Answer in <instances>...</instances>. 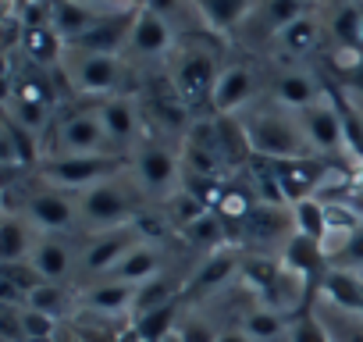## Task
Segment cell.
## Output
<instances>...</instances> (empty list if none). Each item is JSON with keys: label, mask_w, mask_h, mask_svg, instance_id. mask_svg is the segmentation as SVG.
<instances>
[{"label": "cell", "mask_w": 363, "mask_h": 342, "mask_svg": "<svg viewBox=\"0 0 363 342\" xmlns=\"http://www.w3.org/2000/svg\"><path fill=\"white\" fill-rule=\"evenodd\" d=\"M246 132H250V146L257 157H267V160H292V157H310V139L303 132L299 121L285 118V114H274V111H264L257 118L246 121Z\"/></svg>", "instance_id": "6da1fadb"}, {"label": "cell", "mask_w": 363, "mask_h": 342, "mask_svg": "<svg viewBox=\"0 0 363 342\" xmlns=\"http://www.w3.org/2000/svg\"><path fill=\"white\" fill-rule=\"evenodd\" d=\"M121 167H125L121 153H65L43 164V179L68 189H82V186L93 189L100 182H111Z\"/></svg>", "instance_id": "7a4b0ae2"}, {"label": "cell", "mask_w": 363, "mask_h": 342, "mask_svg": "<svg viewBox=\"0 0 363 342\" xmlns=\"http://www.w3.org/2000/svg\"><path fill=\"white\" fill-rule=\"evenodd\" d=\"M281 264H285V271L296 275L299 285H303L299 314H310V299H313V292H317V289L324 285V278H328V253H324V243L306 239V236L296 232V236H289V243H285Z\"/></svg>", "instance_id": "3957f363"}, {"label": "cell", "mask_w": 363, "mask_h": 342, "mask_svg": "<svg viewBox=\"0 0 363 342\" xmlns=\"http://www.w3.org/2000/svg\"><path fill=\"white\" fill-rule=\"evenodd\" d=\"M82 218L93 225H107V228H121L132 218V197L125 193L121 182H100L93 189H86L82 197Z\"/></svg>", "instance_id": "277c9868"}, {"label": "cell", "mask_w": 363, "mask_h": 342, "mask_svg": "<svg viewBox=\"0 0 363 342\" xmlns=\"http://www.w3.org/2000/svg\"><path fill=\"white\" fill-rule=\"evenodd\" d=\"M218 72L214 61L207 54H189L182 57L178 72H174V86H178V100L186 107H200V104H214V86H218Z\"/></svg>", "instance_id": "5b68a950"}, {"label": "cell", "mask_w": 363, "mask_h": 342, "mask_svg": "<svg viewBox=\"0 0 363 342\" xmlns=\"http://www.w3.org/2000/svg\"><path fill=\"white\" fill-rule=\"evenodd\" d=\"M274 167V179L281 186V197L289 204H299V200H310V193L320 186L324 179V164L313 160V157H292V160H271Z\"/></svg>", "instance_id": "8992f818"}, {"label": "cell", "mask_w": 363, "mask_h": 342, "mask_svg": "<svg viewBox=\"0 0 363 342\" xmlns=\"http://www.w3.org/2000/svg\"><path fill=\"white\" fill-rule=\"evenodd\" d=\"M139 11H118V15H104L86 36H79L72 47L79 54H114L125 40H132V26H135Z\"/></svg>", "instance_id": "52a82bcc"}, {"label": "cell", "mask_w": 363, "mask_h": 342, "mask_svg": "<svg viewBox=\"0 0 363 342\" xmlns=\"http://www.w3.org/2000/svg\"><path fill=\"white\" fill-rule=\"evenodd\" d=\"M139 246V232L132 228V225H121V228H111V232H104V236H96V243L86 250V271H93V275H111L132 250Z\"/></svg>", "instance_id": "ba28073f"}, {"label": "cell", "mask_w": 363, "mask_h": 342, "mask_svg": "<svg viewBox=\"0 0 363 342\" xmlns=\"http://www.w3.org/2000/svg\"><path fill=\"white\" fill-rule=\"evenodd\" d=\"M299 125L310 139V146L324 150V153H338L345 146V136H342V125H338V114L331 107V100H317L310 104L306 111H299Z\"/></svg>", "instance_id": "9c48e42d"}, {"label": "cell", "mask_w": 363, "mask_h": 342, "mask_svg": "<svg viewBox=\"0 0 363 342\" xmlns=\"http://www.w3.org/2000/svg\"><path fill=\"white\" fill-rule=\"evenodd\" d=\"M320 86H324V96L331 100V107H335V114H338V125H342V136H345V150L363 160V107H356V104L349 100V93H345L331 75H324Z\"/></svg>", "instance_id": "30bf717a"}, {"label": "cell", "mask_w": 363, "mask_h": 342, "mask_svg": "<svg viewBox=\"0 0 363 342\" xmlns=\"http://www.w3.org/2000/svg\"><path fill=\"white\" fill-rule=\"evenodd\" d=\"M26 211H29V218H33L40 228H47V232H65V228H72V221H75V207H72L68 197H61L57 189L29 193V197H26Z\"/></svg>", "instance_id": "8fae6325"}, {"label": "cell", "mask_w": 363, "mask_h": 342, "mask_svg": "<svg viewBox=\"0 0 363 342\" xmlns=\"http://www.w3.org/2000/svg\"><path fill=\"white\" fill-rule=\"evenodd\" d=\"M107 143H111V139H107V132H104L96 111H93V114H72V118L61 125V146H65L68 153H107V150H100V146H107Z\"/></svg>", "instance_id": "7c38bea8"}, {"label": "cell", "mask_w": 363, "mask_h": 342, "mask_svg": "<svg viewBox=\"0 0 363 342\" xmlns=\"http://www.w3.org/2000/svg\"><path fill=\"white\" fill-rule=\"evenodd\" d=\"M75 86L86 93H107L118 86V57L114 54H79L72 65Z\"/></svg>", "instance_id": "4fadbf2b"}, {"label": "cell", "mask_w": 363, "mask_h": 342, "mask_svg": "<svg viewBox=\"0 0 363 342\" xmlns=\"http://www.w3.org/2000/svg\"><path fill=\"white\" fill-rule=\"evenodd\" d=\"M135 171H139V182L150 189V193H167L178 179V164L174 157L164 150V146H146L135 160Z\"/></svg>", "instance_id": "5bb4252c"}, {"label": "cell", "mask_w": 363, "mask_h": 342, "mask_svg": "<svg viewBox=\"0 0 363 342\" xmlns=\"http://www.w3.org/2000/svg\"><path fill=\"white\" fill-rule=\"evenodd\" d=\"M253 89H257V79H253L250 68H228V72H221V79L214 86V104L211 107L225 118V114L239 111L253 96Z\"/></svg>", "instance_id": "9a60e30c"}, {"label": "cell", "mask_w": 363, "mask_h": 342, "mask_svg": "<svg viewBox=\"0 0 363 342\" xmlns=\"http://www.w3.org/2000/svg\"><path fill=\"white\" fill-rule=\"evenodd\" d=\"M50 11H54V29H57L61 40H68V43H75L79 36H86V33L104 18L96 8L79 4V0H54Z\"/></svg>", "instance_id": "2e32d148"}, {"label": "cell", "mask_w": 363, "mask_h": 342, "mask_svg": "<svg viewBox=\"0 0 363 342\" xmlns=\"http://www.w3.org/2000/svg\"><path fill=\"white\" fill-rule=\"evenodd\" d=\"M132 50L135 54H143V57H157V54H164L167 47H171V29H167V22L160 18V15H153V11H139L135 15V26H132Z\"/></svg>", "instance_id": "e0dca14e"}, {"label": "cell", "mask_w": 363, "mask_h": 342, "mask_svg": "<svg viewBox=\"0 0 363 342\" xmlns=\"http://www.w3.org/2000/svg\"><path fill=\"white\" fill-rule=\"evenodd\" d=\"M96 118H100V125H104V132H107L111 143H128V139L139 132V114H135V107H132L125 96L104 100V104L96 107Z\"/></svg>", "instance_id": "ac0fdd59"}, {"label": "cell", "mask_w": 363, "mask_h": 342, "mask_svg": "<svg viewBox=\"0 0 363 342\" xmlns=\"http://www.w3.org/2000/svg\"><path fill=\"white\" fill-rule=\"evenodd\" d=\"M274 96H278V104H285V107L306 111L310 104L324 100V86H320L317 79L303 75V72H285V75L274 82Z\"/></svg>", "instance_id": "d6986e66"}, {"label": "cell", "mask_w": 363, "mask_h": 342, "mask_svg": "<svg viewBox=\"0 0 363 342\" xmlns=\"http://www.w3.org/2000/svg\"><path fill=\"white\" fill-rule=\"evenodd\" d=\"M289 225H296V218H289L281 211V204H257L250 221L242 225V232L250 239H260V243H271V239H285Z\"/></svg>", "instance_id": "ffe728a7"}, {"label": "cell", "mask_w": 363, "mask_h": 342, "mask_svg": "<svg viewBox=\"0 0 363 342\" xmlns=\"http://www.w3.org/2000/svg\"><path fill=\"white\" fill-rule=\"evenodd\" d=\"M160 275V257H157V250L153 246H135L114 271H111V282H125V285H143V282H150V278H157Z\"/></svg>", "instance_id": "44dd1931"}, {"label": "cell", "mask_w": 363, "mask_h": 342, "mask_svg": "<svg viewBox=\"0 0 363 342\" xmlns=\"http://www.w3.org/2000/svg\"><path fill=\"white\" fill-rule=\"evenodd\" d=\"M331 36L342 50L363 54V4H338L331 15Z\"/></svg>", "instance_id": "7402d4cb"}, {"label": "cell", "mask_w": 363, "mask_h": 342, "mask_svg": "<svg viewBox=\"0 0 363 342\" xmlns=\"http://www.w3.org/2000/svg\"><path fill=\"white\" fill-rule=\"evenodd\" d=\"M320 292L331 299V303H338L342 310H363V278H356L352 271H345V267H335V271H328V278H324V285H320Z\"/></svg>", "instance_id": "603a6c76"}, {"label": "cell", "mask_w": 363, "mask_h": 342, "mask_svg": "<svg viewBox=\"0 0 363 342\" xmlns=\"http://www.w3.org/2000/svg\"><path fill=\"white\" fill-rule=\"evenodd\" d=\"M135 292L139 285H125V282H104L96 289L86 292V303L96 310V314H125L135 307Z\"/></svg>", "instance_id": "cb8c5ba5"}, {"label": "cell", "mask_w": 363, "mask_h": 342, "mask_svg": "<svg viewBox=\"0 0 363 342\" xmlns=\"http://www.w3.org/2000/svg\"><path fill=\"white\" fill-rule=\"evenodd\" d=\"M33 236H29V225L18 218V214H8L4 225H0V260L4 264H18L33 253Z\"/></svg>", "instance_id": "d4e9b609"}, {"label": "cell", "mask_w": 363, "mask_h": 342, "mask_svg": "<svg viewBox=\"0 0 363 342\" xmlns=\"http://www.w3.org/2000/svg\"><path fill=\"white\" fill-rule=\"evenodd\" d=\"M47 282H61L72 267V253L61 239H40L36 250H33V260H29Z\"/></svg>", "instance_id": "484cf974"}, {"label": "cell", "mask_w": 363, "mask_h": 342, "mask_svg": "<svg viewBox=\"0 0 363 342\" xmlns=\"http://www.w3.org/2000/svg\"><path fill=\"white\" fill-rule=\"evenodd\" d=\"M4 160L8 164H36V139L15 114L4 118Z\"/></svg>", "instance_id": "4316f807"}, {"label": "cell", "mask_w": 363, "mask_h": 342, "mask_svg": "<svg viewBox=\"0 0 363 342\" xmlns=\"http://www.w3.org/2000/svg\"><path fill=\"white\" fill-rule=\"evenodd\" d=\"M22 47H26V57L36 61V65H50L61 50V33L54 26H29L22 33Z\"/></svg>", "instance_id": "83f0119b"}, {"label": "cell", "mask_w": 363, "mask_h": 342, "mask_svg": "<svg viewBox=\"0 0 363 342\" xmlns=\"http://www.w3.org/2000/svg\"><path fill=\"white\" fill-rule=\"evenodd\" d=\"M292 218H296V232L299 236L317 239V243L328 239V204H320L313 197L299 200V204H292Z\"/></svg>", "instance_id": "f1b7e54d"}, {"label": "cell", "mask_w": 363, "mask_h": 342, "mask_svg": "<svg viewBox=\"0 0 363 342\" xmlns=\"http://www.w3.org/2000/svg\"><path fill=\"white\" fill-rule=\"evenodd\" d=\"M232 271H235V257L232 253H211L207 257V264H200V271H196V278L189 282V296H203V292H211V289H218L221 282H228L232 278Z\"/></svg>", "instance_id": "f546056e"}, {"label": "cell", "mask_w": 363, "mask_h": 342, "mask_svg": "<svg viewBox=\"0 0 363 342\" xmlns=\"http://www.w3.org/2000/svg\"><path fill=\"white\" fill-rule=\"evenodd\" d=\"M257 204H260V200H253L250 189H242V186H225L221 200L214 204V214H218L225 225H246Z\"/></svg>", "instance_id": "4dcf8cb0"}, {"label": "cell", "mask_w": 363, "mask_h": 342, "mask_svg": "<svg viewBox=\"0 0 363 342\" xmlns=\"http://www.w3.org/2000/svg\"><path fill=\"white\" fill-rule=\"evenodd\" d=\"M196 8L214 29H235L250 15V0H196Z\"/></svg>", "instance_id": "1f68e13d"}, {"label": "cell", "mask_w": 363, "mask_h": 342, "mask_svg": "<svg viewBox=\"0 0 363 342\" xmlns=\"http://www.w3.org/2000/svg\"><path fill=\"white\" fill-rule=\"evenodd\" d=\"M306 15V8H303V0H264V8H260V22H264V29L267 33H274V36H281L292 22H299Z\"/></svg>", "instance_id": "d6a6232c"}, {"label": "cell", "mask_w": 363, "mask_h": 342, "mask_svg": "<svg viewBox=\"0 0 363 342\" xmlns=\"http://www.w3.org/2000/svg\"><path fill=\"white\" fill-rule=\"evenodd\" d=\"M178 307L174 303H167V307H160V310H150V314H143L139 321H135V338L139 342H160L164 335H171L178 324Z\"/></svg>", "instance_id": "836d02e7"}, {"label": "cell", "mask_w": 363, "mask_h": 342, "mask_svg": "<svg viewBox=\"0 0 363 342\" xmlns=\"http://www.w3.org/2000/svg\"><path fill=\"white\" fill-rule=\"evenodd\" d=\"M174 285L167 282V278H150V282H143L139 285V292H135V317H143V314H150V310H160V307H167V303H174Z\"/></svg>", "instance_id": "e575fe53"}, {"label": "cell", "mask_w": 363, "mask_h": 342, "mask_svg": "<svg viewBox=\"0 0 363 342\" xmlns=\"http://www.w3.org/2000/svg\"><path fill=\"white\" fill-rule=\"evenodd\" d=\"M278 40H281V47H285L289 54H310V50L317 47V40H320V26H317V18L303 15V18L292 22Z\"/></svg>", "instance_id": "d590c367"}, {"label": "cell", "mask_w": 363, "mask_h": 342, "mask_svg": "<svg viewBox=\"0 0 363 342\" xmlns=\"http://www.w3.org/2000/svg\"><path fill=\"white\" fill-rule=\"evenodd\" d=\"M331 79L342 86V89H352L363 96V54H349V50H338L331 57Z\"/></svg>", "instance_id": "8d00e7d4"}, {"label": "cell", "mask_w": 363, "mask_h": 342, "mask_svg": "<svg viewBox=\"0 0 363 342\" xmlns=\"http://www.w3.org/2000/svg\"><path fill=\"white\" fill-rule=\"evenodd\" d=\"M242 331L253 338V342H271V338H278L281 331H285V321L274 314V310H253V314H246V321H242Z\"/></svg>", "instance_id": "74e56055"}, {"label": "cell", "mask_w": 363, "mask_h": 342, "mask_svg": "<svg viewBox=\"0 0 363 342\" xmlns=\"http://www.w3.org/2000/svg\"><path fill=\"white\" fill-rule=\"evenodd\" d=\"M186 236H189L193 246H218V243L225 239V221H221L214 211H207L200 221H193V225L186 228Z\"/></svg>", "instance_id": "f35d334b"}, {"label": "cell", "mask_w": 363, "mask_h": 342, "mask_svg": "<svg viewBox=\"0 0 363 342\" xmlns=\"http://www.w3.org/2000/svg\"><path fill=\"white\" fill-rule=\"evenodd\" d=\"M242 275H246L250 285H257L260 292L271 296L278 289V282H281V264H274V260H250V264H242Z\"/></svg>", "instance_id": "ab89813d"}, {"label": "cell", "mask_w": 363, "mask_h": 342, "mask_svg": "<svg viewBox=\"0 0 363 342\" xmlns=\"http://www.w3.org/2000/svg\"><path fill=\"white\" fill-rule=\"evenodd\" d=\"M26 307H29V310H40V314L57 317V314L65 310V292H61V285H57V282H43L40 289H33V292L26 296Z\"/></svg>", "instance_id": "60d3db41"}, {"label": "cell", "mask_w": 363, "mask_h": 342, "mask_svg": "<svg viewBox=\"0 0 363 342\" xmlns=\"http://www.w3.org/2000/svg\"><path fill=\"white\" fill-rule=\"evenodd\" d=\"M171 211H174V218H178V225L182 228H189L193 221H200L211 207L196 197V193H189V189H178L174 197H171Z\"/></svg>", "instance_id": "b9f144b4"}, {"label": "cell", "mask_w": 363, "mask_h": 342, "mask_svg": "<svg viewBox=\"0 0 363 342\" xmlns=\"http://www.w3.org/2000/svg\"><path fill=\"white\" fill-rule=\"evenodd\" d=\"M54 331H57V317L40 314V310H29V307L22 310V338H29V342H50Z\"/></svg>", "instance_id": "7bdbcfd3"}, {"label": "cell", "mask_w": 363, "mask_h": 342, "mask_svg": "<svg viewBox=\"0 0 363 342\" xmlns=\"http://www.w3.org/2000/svg\"><path fill=\"white\" fill-rule=\"evenodd\" d=\"M4 282H8V285H15L22 296H29V292H33V289H40L47 278H43L33 264H22V260H18V264H4Z\"/></svg>", "instance_id": "ee69618b"}, {"label": "cell", "mask_w": 363, "mask_h": 342, "mask_svg": "<svg viewBox=\"0 0 363 342\" xmlns=\"http://www.w3.org/2000/svg\"><path fill=\"white\" fill-rule=\"evenodd\" d=\"M289 342H331L324 324L313 317V314H299L292 321V331H289Z\"/></svg>", "instance_id": "f6af8a7d"}, {"label": "cell", "mask_w": 363, "mask_h": 342, "mask_svg": "<svg viewBox=\"0 0 363 342\" xmlns=\"http://www.w3.org/2000/svg\"><path fill=\"white\" fill-rule=\"evenodd\" d=\"M174 331L182 335V342H218V335H221V331H214L203 317H182Z\"/></svg>", "instance_id": "bcb514c9"}, {"label": "cell", "mask_w": 363, "mask_h": 342, "mask_svg": "<svg viewBox=\"0 0 363 342\" xmlns=\"http://www.w3.org/2000/svg\"><path fill=\"white\" fill-rule=\"evenodd\" d=\"M331 257H335L345 271H349V267H363V228H356V232H352V236H349Z\"/></svg>", "instance_id": "7dc6e473"}, {"label": "cell", "mask_w": 363, "mask_h": 342, "mask_svg": "<svg viewBox=\"0 0 363 342\" xmlns=\"http://www.w3.org/2000/svg\"><path fill=\"white\" fill-rule=\"evenodd\" d=\"M47 111H50V107H43V104H26V100H15V104H11V114H15L26 128H40V125L47 121Z\"/></svg>", "instance_id": "c3c4849f"}, {"label": "cell", "mask_w": 363, "mask_h": 342, "mask_svg": "<svg viewBox=\"0 0 363 342\" xmlns=\"http://www.w3.org/2000/svg\"><path fill=\"white\" fill-rule=\"evenodd\" d=\"M15 100H26V104H43V107H50V96H47V86L40 82V79H22V86H18V96Z\"/></svg>", "instance_id": "681fc988"}, {"label": "cell", "mask_w": 363, "mask_h": 342, "mask_svg": "<svg viewBox=\"0 0 363 342\" xmlns=\"http://www.w3.org/2000/svg\"><path fill=\"white\" fill-rule=\"evenodd\" d=\"M146 11H153V15H160L167 22V15L178 11V0H146Z\"/></svg>", "instance_id": "f907efd6"}, {"label": "cell", "mask_w": 363, "mask_h": 342, "mask_svg": "<svg viewBox=\"0 0 363 342\" xmlns=\"http://www.w3.org/2000/svg\"><path fill=\"white\" fill-rule=\"evenodd\" d=\"M218 342H253V338H250L246 331H221Z\"/></svg>", "instance_id": "816d5d0a"}, {"label": "cell", "mask_w": 363, "mask_h": 342, "mask_svg": "<svg viewBox=\"0 0 363 342\" xmlns=\"http://www.w3.org/2000/svg\"><path fill=\"white\" fill-rule=\"evenodd\" d=\"M160 342H182V335H178V331H171V335H164Z\"/></svg>", "instance_id": "f5cc1de1"}, {"label": "cell", "mask_w": 363, "mask_h": 342, "mask_svg": "<svg viewBox=\"0 0 363 342\" xmlns=\"http://www.w3.org/2000/svg\"><path fill=\"white\" fill-rule=\"evenodd\" d=\"M335 4H363V0H335Z\"/></svg>", "instance_id": "db71d44e"}, {"label": "cell", "mask_w": 363, "mask_h": 342, "mask_svg": "<svg viewBox=\"0 0 363 342\" xmlns=\"http://www.w3.org/2000/svg\"><path fill=\"white\" fill-rule=\"evenodd\" d=\"M65 342H75V338H65Z\"/></svg>", "instance_id": "11a10c76"}, {"label": "cell", "mask_w": 363, "mask_h": 342, "mask_svg": "<svg viewBox=\"0 0 363 342\" xmlns=\"http://www.w3.org/2000/svg\"><path fill=\"white\" fill-rule=\"evenodd\" d=\"M359 314H363V310H359Z\"/></svg>", "instance_id": "9f6ffc18"}]
</instances>
